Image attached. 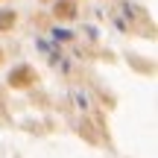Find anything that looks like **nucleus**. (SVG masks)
Masks as SVG:
<instances>
[{
  "mask_svg": "<svg viewBox=\"0 0 158 158\" xmlns=\"http://www.w3.org/2000/svg\"><path fill=\"white\" fill-rule=\"evenodd\" d=\"M35 79H38V76H35V70L23 64V68H15L9 73V85H12V88H29Z\"/></svg>",
  "mask_w": 158,
  "mask_h": 158,
  "instance_id": "obj_1",
  "label": "nucleus"
},
{
  "mask_svg": "<svg viewBox=\"0 0 158 158\" xmlns=\"http://www.w3.org/2000/svg\"><path fill=\"white\" fill-rule=\"evenodd\" d=\"M53 15H56L59 21H70V18H76V3L73 0H59L56 9H53Z\"/></svg>",
  "mask_w": 158,
  "mask_h": 158,
  "instance_id": "obj_2",
  "label": "nucleus"
},
{
  "mask_svg": "<svg viewBox=\"0 0 158 158\" xmlns=\"http://www.w3.org/2000/svg\"><path fill=\"white\" fill-rule=\"evenodd\" d=\"M12 27H15V12L12 9L0 12V29H12Z\"/></svg>",
  "mask_w": 158,
  "mask_h": 158,
  "instance_id": "obj_3",
  "label": "nucleus"
},
{
  "mask_svg": "<svg viewBox=\"0 0 158 158\" xmlns=\"http://www.w3.org/2000/svg\"><path fill=\"white\" fill-rule=\"evenodd\" d=\"M0 62H3V50H0Z\"/></svg>",
  "mask_w": 158,
  "mask_h": 158,
  "instance_id": "obj_4",
  "label": "nucleus"
}]
</instances>
